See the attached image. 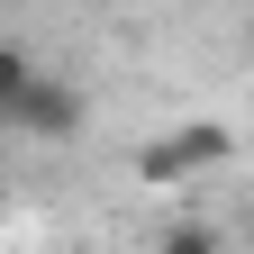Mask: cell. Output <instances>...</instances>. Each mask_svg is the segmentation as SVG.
I'll return each instance as SVG.
<instances>
[{
	"label": "cell",
	"mask_w": 254,
	"mask_h": 254,
	"mask_svg": "<svg viewBox=\"0 0 254 254\" xmlns=\"http://www.w3.org/2000/svg\"><path fill=\"white\" fill-rule=\"evenodd\" d=\"M73 127H82V91L64 82V73H37L27 100H18V127H9V136H55V145H64Z\"/></svg>",
	"instance_id": "obj_2"
},
{
	"label": "cell",
	"mask_w": 254,
	"mask_h": 254,
	"mask_svg": "<svg viewBox=\"0 0 254 254\" xmlns=\"http://www.w3.org/2000/svg\"><path fill=\"white\" fill-rule=\"evenodd\" d=\"M0 218H9V182H0Z\"/></svg>",
	"instance_id": "obj_5"
},
{
	"label": "cell",
	"mask_w": 254,
	"mask_h": 254,
	"mask_svg": "<svg viewBox=\"0 0 254 254\" xmlns=\"http://www.w3.org/2000/svg\"><path fill=\"white\" fill-rule=\"evenodd\" d=\"M236 154V127L227 118H182V127H164L145 154H136V182H190V173H209V164H227Z\"/></svg>",
	"instance_id": "obj_1"
},
{
	"label": "cell",
	"mask_w": 254,
	"mask_h": 254,
	"mask_svg": "<svg viewBox=\"0 0 254 254\" xmlns=\"http://www.w3.org/2000/svg\"><path fill=\"white\" fill-rule=\"evenodd\" d=\"M154 254H227V236H218L209 218H173V227L154 236Z\"/></svg>",
	"instance_id": "obj_4"
},
{
	"label": "cell",
	"mask_w": 254,
	"mask_h": 254,
	"mask_svg": "<svg viewBox=\"0 0 254 254\" xmlns=\"http://www.w3.org/2000/svg\"><path fill=\"white\" fill-rule=\"evenodd\" d=\"M46 64L37 55H18V46H0V127H18V100H27V82H37Z\"/></svg>",
	"instance_id": "obj_3"
}]
</instances>
